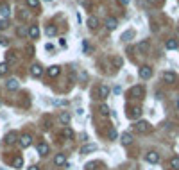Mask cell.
<instances>
[{"instance_id": "cell-1", "label": "cell", "mask_w": 179, "mask_h": 170, "mask_svg": "<svg viewBox=\"0 0 179 170\" xmlns=\"http://www.w3.org/2000/svg\"><path fill=\"white\" fill-rule=\"evenodd\" d=\"M150 129H152V125H150L147 120L136 122V125H134V131H136V133H140V135H145V133H149Z\"/></svg>"}, {"instance_id": "cell-2", "label": "cell", "mask_w": 179, "mask_h": 170, "mask_svg": "<svg viewBox=\"0 0 179 170\" xmlns=\"http://www.w3.org/2000/svg\"><path fill=\"white\" fill-rule=\"evenodd\" d=\"M145 161H147V163H150V165L159 163V154H158L156 150H150V152H147V154H145Z\"/></svg>"}, {"instance_id": "cell-3", "label": "cell", "mask_w": 179, "mask_h": 170, "mask_svg": "<svg viewBox=\"0 0 179 170\" xmlns=\"http://www.w3.org/2000/svg\"><path fill=\"white\" fill-rule=\"evenodd\" d=\"M129 95L134 97V99H142L143 95H145V90H143L142 86H133V88L129 90Z\"/></svg>"}, {"instance_id": "cell-4", "label": "cell", "mask_w": 179, "mask_h": 170, "mask_svg": "<svg viewBox=\"0 0 179 170\" xmlns=\"http://www.w3.org/2000/svg\"><path fill=\"white\" fill-rule=\"evenodd\" d=\"M95 150H97V145H95V143H86V145L81 147L79 152H81L82 156H86V154H92V152H95Z\"/></svg>"}, {"instance_id": "cell-5", "label": "cell", "mask_w": 179, "mask_h": 170, "mask_svg": "<svg viewBox=\"0 0 179 170\" xmlns=\"http://www.w3.org/2000/svg\"><path fill=\"white\" fill-rule=\"evenodd\" d=\"M18 143H20L23 149H27L29 145L32 143V136H31V135H21L20 138H18Z\"/></svg>"}, {"instance_id": "cell-6", "label": "cell", "mask_w": 179, "mask_h": 170, "mask_svg": "<svg viewBox=\"0 0 179 170\" xmlns=\"http://www.w3.org/2000/svg\"><path fill=\"white\" fill-rule=\"evenodd\" d=\"M138 73H140V79H150V77H152V68L145 64V66H142V68H140V72H138Z\"/></svg>"}, {"instance_id": "cell-7", "label": "cell", "mask_w": 179, "mask_h": 170, "mask_svg": "<svg viewBox=\"0 0 179 170\" xmlns=\"http://www.w3.org/2000/svg\"><path fill=\"white\" fill-rule=\"evenodd\" d=\"M136 50L140 52V54H147L150 50V43L147 41V40H143V41H140L138 43V47H136Z\"/></svg>"}, {"instance_id": "cell-8", "label": "cell", "mask_w": 179, "mask_h": 170, "mask_svg": "<svg viewBox=\"0 0 179 170\" xmlns=\"http://www.w3.org/2000/svg\"><path fill=\"white\" fill-rule=\"evenodd\" d=\"M31 75H32V77H41L43 75V66L41 64H32V66H31Z\"/></svg>"}, {"instance_id": "cell-9", "label": "cell", "mask_w": 179, "mask_h": 170, "mask_svg": "<svg viewBox=\"0 0 179 170\" xmlns=\"http://www.w3.org/2000/svg\"><path fill=\"white\" fill-rule=\"evenodd\" d=\"M161 77H163V81H165V83H168V84H172V83H176V81H177V75H176L174 72H163V75H161Z\"/></svg>"}, {"instance_id": "cell-10", "label": "cell", "mask_w": 179, "mask_h": 170, "mask_svg": "<svg viewBox=\"0 0 179 170\" xmlns=\"http://www.w3.org/2000/svg\"><path fill=\"white\" fill-rule=\"evenodd\" d=\"M54 165H56V167H63V165H66V154H63V152L56 154V156H54Z\"/></svg>"}, {"instance_id": "cell-11", "label": "cell", "mask_w": 179, "mask_h": 170, "mask_svg": "<svg viewBox=\"0 0 179 170\" xmlns=\"http://www.w3.org/2000/svg\"><path fill=\"white\" fill-rule=\"evenodd\" d=\"M109 93H111V92H109V88H107V86H104V84L99 86V99L106 100L107 97H109Z\"/></svg>"}, {"instance_id": "cell-12", "label": "cell", "mask_w": 179, "mask_h": 170, "mask_svg": "<svg viewBox=\"0 0 179 170\" xmlns=\"http://www.w3.org/2000/svg\"><path fill=\"white\" fill-rule=\"evenodd\" d=\"M29 36H31L32 40H38V38H40V27H38V25H31V27H29Z\"/></svg>"}, {"instance_id": "cell-13", "label": "cell", "mask_w": 179, "mask_h": 170, "mask_svg": "<svg viewBox=\"0 0 179 170\" xmlns=\"http://www.w3.org/2000/svg\"><path fill=\"white\" fill-rule=\"evenodd\" d=\"M140 116H142V109H140V107H131L129 118H131V120H136V118H140Z\"/></svg>"}, {"instance_id": "cell-14", "label": "cell", "mask_w": 179, "mask_h": 170, "mask_svg": "<svg viewBox=\"0 0 179 170\" xmlns=\"http://www.w3.org/2000/svg\"><path fill=\"white\" fill-rule=\"evenodd\" d=\"M70 120H72L70 113H66V111H63V113L59 115V122H61L63 125H68V124H70Z\"/></svg>"}, {"instance_id": "cell-15", "label": "cell", "mask_w": 179, "mask_h": 170, "mask_svg": "<svg viewBox=\"0 0 179 170\" xmlns=\"http://www.w3.org/2000/svg\"><path fill=\"white\" fill-rule=\"evenodd\" d=\"M116 27H118V21H116V18H107V20H106V29H109V31H115Z\"/></svg>"}, {"instance_id": "cell-16", "label": "cell", "mask_w": 179, "mask_h": 170, "mask_svg": "<svg viewBox=\"0 0 179 170\" xmlns=\"http://www.w3.org/2000/svg\"><path fill=\"white\" fill-rule=\"evenodd\" d=\"M49 145H47V143H40V145H38V154H40V156H47V154H49Z\"/></svg>"}, {"instance_id": "cell-17", "label": "cell", "mask_w": 179, "mask_h": 170, "mask_svg": "<svg viewBox=\"0 0 179 170\" xmlns=\"http://www.w3.org/2000/svg\"><path fill=\"white\" fill-rule=\"evenodd\" d=\"M47 73H49V77H57L61 73V68L59 66H50L49 70H47Z\"/></svg>"}, {"instance_id": "cell-18", "label": "cell", "mask_w": 179, "mask_h": 170, "mask_svg": "<svg viewBox=\"0 0 179 170\" xmlns=\"http://www.w3.org/2000/svg\"><path fill=\"white\" fill-rule=\"evenodd\" d=\"M86 23H88V27H90V29H97V27H99V18H95V16H90Z\"/></svg>"}, {"instance_id": "cell-19", "label": "cell", "mask_w": 179, "mask_h": 170, "mask_svg": "<svg viewBox=\"0 0 179 170\" xmlns=\"http://www.w3.org/2000/svg\"><path fill=\"white\" fill-rule=\"evenodd\" d=\"M6 88L7 90H16V88H18V81H16V79H7Z\"/></svg>"}, {"instance_id": "cell-20", "label": "cell", "mask_w": 179, "mask_h": 170, "mask_svg": "<svg viewBox=\"0 0 179 170\" xmlns=\"http://www.w3.org/2000/svg\"><path fill=\"white\" fill-rule=\"evenodd\" d=\"M18 61V57H16V54L14 52H9V54H6V63H16Z\"/></svg>"}, {"instance_id": "cell-21", "label": "cell", "mask_w": 179, "mask_h": 170, "mask_svg": "<svg viewBox=\"0 0 179 170\" xmlns=\"http://www.w3.org/2000/svg\"><path fill=\"white\" fill-rule=\"evenodd\" d=\"M122 143H124V145H131V143H133V136L129 135V133H124V135H122Z\"/></svg>"}, {"instance_id": "cell-22", "label": "cell", "mask_w": 179, "mask_h": 170, "mask_svg": "<svg viewBox=\"0 0 179 170\" xmlns=\"http://www.w3.org/2000/svg\"><path fill=\"white\" fill-rule=\"evenodd\" d=\"M111 63H113V66H115V68H122L124 61H122V57H120V56H115L113 59H111Z\"/></svg>"}, {"instance_id": "cell-23", "label": "cell", "mask_w": 179, "mask_h": 170, "mask_svg": "<svg viewBox=\"0 0 179 170\" xmlns=\"http://www.w3.org/2000/svg\"><path fill=\"white\" fill-rule=\"evenodd\" d=\"M23 167V159H21V156H16L13 159V168H21Z\"/></svg>"}, {"instance_id": "cell-24", "label": "cell", "mask_w": 179, "mask_h": 170, "mask_svg": "<svg viewBox=\"0 0 179 170\" xmlns=\"http://www.w3.org/2000/svg\"><path fill=\"white\" fill-rule=\"evenodd\" d=\"M177 47H179L177 40H168V41H167V49L168 50H176Z\"/></svg>"}, {"instance_id": "cell-25", "label": "cell", "mask_w": 179, "mask_h": 170, "mask_svg": "<svg viewBox=\"0 0 179 170\" xmlns=\"http://www.w3.org/2000/svg\"><path fill=\"white\" fill-rule=\"evenodd\" d=\"M170 167H172L174 170H179V158H177V156L170 158Z\"/></svg>"}, {"instance_id": "cell-26", "label": "cell", "mask_w": 179, "mask_h": 170, "mask_svg": "<svg viewBox=\"0 0 179 170\" xmlns=\"http://www.w3.org/2000/svg\"><path fill=\"white\" fill-rule=\"evenodd\" d=\"M131 38H134V31H127V32L122 34V40H124V41H129Z\"/></svg>"}, {"instance_id": "cell-27", "label": "cell", "mask_w": 179, "mask_h": 170, "mask_svg": "<svg viewBox=\"0 0 179 170\" xmlns=\"http://www.w3.org/2000/svg\"><path fill=\"white\" fill-rule=\"evenodd\" d=\"M7 72H9V64L4 61V63H0V75H6Z\"/></svg>"}, {"instance_id": "cell-28", "label": "cell", "mask_w": 179, "mask_h": 170, "mask_svg": "<svg viewBox=\"0 0 179 170\" xmlns=\"http://www.w3.org/2000/svg\"><path fill=\"white\" fill-rule=\"evenodd\" d=\"M6 142H7V143H11V145H13V143L16 142V133H9V135L6 136Z\"/></svg>"}, {"instance_id": "cell-29", "label": "cell", "mask_w": 179, "mask_h": 170, "mask_svg": "<svg viewBox=\"0 0 179 170\" xmlns=\"http://www.w3.org/2000/svg\"><path fill=\"white\" fill-rule=\"evenodd\" d=\"M45 32H47V36H56L57 29H56V27H52V25H49V27L45 29Z\"/></svg>"}, {"instance_id": "cell-30", "label": "cell", "mask_w": 179, "mask_h": 170, "mask_svg": "<svg viewBox=\"0 0 179 170\" xmlns=\"http://www.w3.org/2000/svg\"><path fill=\"white\" fill-rule=\"evenodd\" d=\"M99 111H100V115H104V116H107V115H109V107H107L106 104H102V106L99 107Z\"/></svg>"}, {"instance_id": "cell-31", "label": "cell", "mask_w": 179, "mask_h": 170, "mask_svg": "<svg viewBox=\"0 0 179 170\" xmlns=\"http://www.w3.org/2000/svg\"><path fill=\"white\" fill-rule=\"evenodd\" d=\"M25 4H27L29 7H32V9H34V7L40 6V0H25Z\"/></svg>"}, {"instance_id": "cell-32", "label": "cell", "mask_w": 179, "mask_h": 170, "mask_svg": "<svg viewBox=\"0 0 179 170\" xmlns=\"http://www.w3.org/2000/svg\"><path fill=\"white\" fill-rule=\"evenodd\" d=\"M81 6L86 7V9L90 11V9H92V2H90V0H81Z\"/></svg>"}, {"instance_id": "cell-33", "label": "cell", "mask_w": 179, "mask_h": 170, "mask_svg": "<svg viewBox=\"0 0 179 170\" xmlns=\"http://www.w3.org/2000/svg\"><path fill=\"white\" fill-rule=\"evenodd\" d=\"M16 34L20 36V38H23V36L27 34V31H25L23 27H18V29H16Z\"/></svg>"}, {"instance_id": "cell-34", "label": "cell", "mask_w": 179, "mask_h": 170, "mask_svg": "<svg viewBox=\"0 0 179 170\" xmlns=\"http://www.w3.org/2000/svg\"><path fill=\"white\" fill-rule=\"evenodd\" d=\"M9 27V21L7 20H0V31H4V29Z\"/></svg>"}, {"instance_id": "cell-35", "label": "cell", "mask_w": 179, "mask_h": 170, "mask_svg": "<svg viewBox=\"0 0 179 170\" xmlns=\"http://www.w3.org/2000/svg\"><path fill=\"white\" fill-rule=\"evenodd\" d=\"M0 14L7 16V14H9V7H7V6H2V7H0Z\"/></svg>"}, {"instance_id": "cell-36", "label": "cell", "mask_w": 179, "mask_h": 170, "mask_svg": "<svg viewBox=\"0 0 179 170\" xmlns=\"http://www.w3.org/2000/svg\"><path fill=\"white\" fill-rule=\"evenodd\" d=\"M63 135L66 136V138H73V131H72V129H64Z\"/></svg>"}, {"instance_id": "cell-37", "label": "cell", "mask_w": 179, "mask_h": 170, "mask_svg": "<svg viewBox=\"0 0 179 170\" xmlns=\"http://www.w3.org/2000/svg\"><path fill=\"white\" fill-rule=\"evenodd\" d=\"M109 138H111V140H113V138H116V131H115V129H111V131H109Z\"/></svg>"}, {"instance_id": "cell-38", "label": "cell", "mask_w": 179, "mask_h": 170, "mask_svg": "<svg viewBox=\"0 0 179 170\" xmlns=\"http://www.w3.org/2000/svg\"><path fill=\"white\" fill-rule=\"evenodd\" d=\"M0 43H2L4 47H7V45H9V41H7V38H0Z\"/></svg>"}, {"instance_id": "cell-39", "label": "cell", "mask_w": 179, "mask_h": 170, "mask_svg": "<svg viewBox=\"0 0 179 170\" xmlns=\"http://www.w3.org/2000/svg\"><path fill=\"white\" fill-rule=\"evenodd\" d=\"M93 167H95V163H88V165H86V170H95Z\"/></svg>"}, {"instance_id": "cell-40", "label": "cell", "mask_w": 179, "mask_h": 170, "mask_svg": "<svg viewBox=\"0 0 179 170\" xmlns=\"http://www.w3.org/2000/svg\"><path fill=\"white\" fill-rule=\"evenodd\" d=\"M27 170H40V168H38V167H36V165H32V167H29Z\"/></svg>"}, {"instance_id": "cell-41", "label": "cell", "mask_w": 179, "mask_h": 170, "mask_svg": "<svg viewBox=\"0 0 179 170\" xmlns=\"http://www.w3.org/2000/svg\"><path fill=\"white\" fill-rule=\"evenodd\" d=\"M120 2H122V4H125V6L129 4V0H120Z\"/></svg>"}, {"instance_id": "cell-42", "label": "cell", "mask_w": 179, "mask_h": 170, "mask_svg": "<svg viewBox=\"0 0 179 170\" xmlns=\"http://www.w3.org/2000/svg\"><path fill=\"white\" fill-rule=\"evenodd\" d=\"M150 4H158V0H149Z\"/></svg>"}, {"instance_id": "cell-43", "label": "cell", "mask_w": 179, "mask_h": 170, "mask_svg": "<svg viewBox=\"0 0 179 170\" xmlns=\"http://www.w3.org/2000/svg\"><path fill=\"white\" fill-rule=\"evenodd\" d=\"M45 2H50V0H45Z\"/></svg>"}]
</instances>
